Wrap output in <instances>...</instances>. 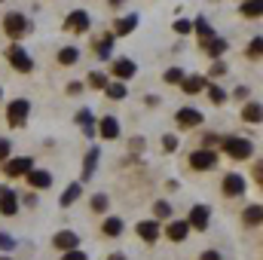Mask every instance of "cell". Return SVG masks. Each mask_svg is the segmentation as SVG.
<instances>
[{"instance_id":"obj_25","label":"cell","mask_w":263,"mask_h":260,"mask_svg":"<svg viewBox=\"0 0 263 260\" xmlns=\"http://www.w3.org/2000/svg\"><path fill=\"white\" fill-rule=\"evenodd\" d=\"M193 28H196V34L202 37V40H211V37H214V31H211V25H208V18H202V15H199L196 22H193Z\"/></svg>"},{"instance_id":"obj_29","label":"cell","mask_w":263,"mask_h":260,"mask_svg":"<svg viewBox=\"0 0 263 260\" xmlns=\"http://www.w3.org/2000/svg\"><path fill=\"white\" fill-rule=\"evenodd\" d=\"M77 59H80V49H77V46H65V49L59 52V62H62V65H73Z\"/></svg>"},{"instance_id":"obj_36","label":"cell","mask_w":263,"mask_h":260,"mask_svg":"<svg viewBox=\"0 0 263 260\" xmlns=\"http://www.w3.org/2000/svg\"><path fill=\"white\" fill-rule=\"evenodd\" d=\"M89 86H92V89H104V86H107V77H104V73H92V77H89Z\"/></svg>"},{"instance_id":"obj_10","label":"cell","mask_w":263,"mask_h":260,"mask_svg":"<svg viewBox=\"0 0 263 260\" xmlns=\"http://www.w3.org/2000/svg\"><path fill=\"white\" fill-rule=\"evenodd\" d=\"M208 217H211V208H208V205H196V208L190 211V220H187V227L205 230V227H208Z\"/></svg>"},{"instance_id":"obj_24","label":"cell","mask_w":263,"mask_h":260,"mask_svg":"<svg viewBox=\"0 0 263 260\" xmlns=\"http://www.w3.org/2000/svg\"><path fill=\"white\" fill-rule=\"evenodd\" d=\"M135 28H138V15H126V18L117 22V31L114 34H132Z\"/></svg>"},{"instance_id":"obj_1","label":"cell","mask_w":263,"mask_h":260,"mask_svg":"<svg viewBox=\"0 0 263 260\" xmlns=\"http://www.w3.org/2000/svg\"><path fill=\"white\" fill-rule=\"evenodd\" d=\"M223 150H227L233 159H251V153H254L251 141H245V138H236V135H227V138H223Z\"/></svg>"},{"instance_id":"obj_46","label":"cell","mask_w":263,"mask_h":260,"mask_svg":"<svg viewBox=\"0 0 263 260\" xmlns=\"http://www.w3.org/2000/svg\"><path fill=\"white\" fill-rule=\"evenodd\" d=\"M107 3H110V6H123L126 0H107Z\"/></svg>"},{"instance_id":"obj_34","label":"cell","mask_w":263,"mask_h":260,"mask_svg":"<svg viewBox=\"0 0 263 260\" xmlns=\"http://www.w3.org/2000/svg\"><path fill=\"white\" fill-rule=\"evenodd\" d=\"M184 80V70L181 67H168L165 70V83H181Z\"/></svg>"},{"instance_id":"obj_38","label":"cell","mask_w":263,"mask_h":260,"mask_svg":"<svg viewBox=\"0 0 263 260\" xmlns=\"http://www.w3.org/2000/svg\"><path fill=\"white\" fill-rule=\"evenodd\" d=\"M0 248H3V251H12V248H15V239L6 236V233H0Z\"/></svg>"},{"instance_id":"obj_18","label":"cell","mask_w":263,"mask_h":260,"mask_svg":"<svg viewBox=\"0 0 263 260\" xmlns=\"http://www.w3.org/2000/svg\"><path fill=\"white\" fill-rule=\"evenodd\" d=\"M98 132H101V138L114 141V138H120V123H117L114 117H104V120H101V126H98Z\"/></svg>"},{"instance_id":"obj_3","label":"cell","mask_w":263,"mask_h":260,"mask_svg":"<svg viewBox=\"0 0 263 260\" xmlns=\"http://www.w3.org/2000/svg\"><path fill=\"white\" fill-rule=\"evenodd\" d=\"M6 59H9V65L15 67V70H22V73H31V70H34V59H31L22 46H9V49H6Z\"/></svg>"},{"instance_id":"obj_49","label":"cell","mask_w":263,"mask_h":260,"mask_svg":"<svg viewBox=\"0 0 263 260\" xmlns=\"http://www.w3.org/2000/svg\"><path fill=\"white\" fill-rule=\"evenodd\" d=\"M0 98H3V92H0Z\"/></svg>"},{"instance_id":"obj_40","label":"cell","mask_w":263,"mask_h":260,"mask_svg":"<svg viewBox=\"0 0 263 260\" xmlns=\"http://www.w3.org/2000/svg\"><path fill=\"white\" fill-rule=\"evenodd\" d=\"M162 147H165L168 153H172V150H178V138H175V135H165V138H162Z\"/></svg>"},{"instance_id":"obj_26","label":"cell","mask_w":263,"mask_h":260,"mask_svg":"<svg viewBox=\"0 0 263 260\" xmlns=\"http://www.w3.org/2000/svg\"><path fill=\"white\" fill-rule=\"evenodd\" d=\"M242 117H245V123H260V104H257V101H251V104H245V110H242Z\"/></svg>"},{"instance_id":"obj_30","label":"cell","mask_w":263,"mask_h":260,"mask_svg":"<svg viewBox=\"0 0 263 260\" xmlns=\"http://www.w3.org/2000/svg\"><path fill=\"white\" fill-rule=\"evenodd\" d=\"M242 12H245V15H254V18H257V15L263 12V3H260V0H245V3H242Z\"/></svg>"},{"instance_id":"obj_14","label":"cell","mask_w":263,"mask_h":260,"mask_svg":"<svg viewBox=\"0 0 263 260\" xmlns=\"http://www.w3.org/2000/svg\"><path fill=\"white\" fill-rule=\"evenodd\" d=\"M178 123H181V126H187V129H193V126L205 123V120H202V114L193 110V107H181V110H178Z\"/></svg>"},{"instance_id":"obj_48","label":"cell","mask_w":263,"mask_h":260,"mask_svg":"<svg viewBox=\"0 0 263 260\" xmlns=\"http://www.w3.org/2000/svg\"><path fill=\"white\" fill-rule=\"evenodd\" d=\"M0 260H9V257H0Z\"/></svg>"},{"instance_id":"obj_8","label":"cell","mask_w":263,"mask_h":260,"mask_svg":"<svg viewBox=\"0 0 263 260\" xmlns=\"http://www.w3.org/2000/svg\"><path fill=\"white\" fill-rule=\"evenodd\" d=\"M242 193H245V178L236 175V172H230L223 178V196H242Z\"/></svg>"},{"instance_id":"obj_50","label":"cell","mask_w":263,"mask_h":260,"mask_svg":"<svg viewBox=\"0 0 263 260\" xmlns=\"http://www.w3.org/2000/svg\"><path fill=\"white\" fill-rule=\"evenodd\" d=\"M0 193H3V190H0Z\"/></svg>"},{"instance_id":"obj_9","label":"cell","mask_w":263,"mask_h":260,"mask_svg":"<svg viewBox=\"0 0 263 260\" xmlns=\"http://www.w3.org/2000/svg\"><path fill=\"white\" fill-rule=\"evenodd\" d=\"M65 28H67V31H89V12H83V9H73V12L67 15Z\"/></svg>"},{"instance_id":"obj_43","label":"cell","mask_w":263,"mask_h":260,"mask_svg":"<svg viewBox=\"0 0 263 260\" xmlns=\"http://www.w3.org/2000/svg\"><path fill=\"white\" fill-rule=\"evenodd\" d=\"M65 260H86V254L80 248H73V251H65Z\"/></svg>"},{"instance_id":"obj_2","label":"cell","mask_w":263,"mask_h":260,"mask_svg":"<svg viewBox=\"0 0 263 260\" xmlns=\"http://www.w3.org/2000/svg\"><path fill=\"white\" fill-rule=\"evenodd\" d=\"M3 31H6L9 37H25V34L31 31V25H28V18H25L22 12H9V15L3 18Z\"/></svg>"},{"instance_id":"obj_19","label":"cell","mask_w":263,"mask_h":260,"mask_svg":"<svg viewBox=\"0 0 263 260\" xmlns=\"http://www.w3.org/2000/svg\"><path fill=\"white\" fill-rule=\"evenodd\" d=\"M0 211L3 214H15L18 211V202H15V193L12 190H3L0 193Z\"/></svg>"},{"instance_id":"obj_35","label":"cell","mask_w":263,"mask_h":260,"mask_svg":"<svg viewBox=\"0 0 263 260\" xmlns=\"http://www.w3.org/2000/svg\"><path fill=\"white\" fill-rule=\"evenodd\" d=\"M260 49H263V40L260 37H254V40L248 43V55H251V59H260Z\"/></svg>"},{"instance_id":"obj_22","label":"cell","mask_w":263,"mask_h":260,"mask_svg":"<svg viewBox=\"0 0 263 260\" xmlns=\"http://www.w3.org/2000/svg\"><path fill=\"white\" fill-rule=\"evenodd\" d=\"M80 196H83V184L77 181V184H70V187L65 190V196H62V205H73Z\"/></svg>"},{"instance_id":"obj_16","label":"cell","mask_w":263,"mask_h":260,"mask_svg":"<svg viewBox=\"0 0 263 260\" xmlns=\"http://www.w3.org/2000/svg\"><path fill=\"white\" fill-rule=\"evenodd\" d=\"M98 156H101V150H98V147H92V150L86 153V159H83V181H89V178L95 175V165H98Z\"/></svg>"},{"instance_id":"obj_12","label":"cell","mask_w":263,"mask_h":260,"mask_svg":"<svg viewBox=\"0 0 263 260\" xmlns=\"http://www.w3.org/2000/svg\"><path fill=\"white\" fill-rule=\"evenodd\" d=\"M138 236L153 245V242L159 239V224H156V220H141V224H138Z\"/></svg>"},{"instance_id":"obj_5","label":"cell","mask_w":263,"mask_h":260,"mask_svg":"<svg viewBox=\"0 0 263 260\" xmlns=\"http://www.w3.org/2000/svg\"><path fill=\"white\" fill-rule=\"evenodd\" d=\"M34 169V159L31 156H22V159H3V172L9 178H18V175H28Z\"/></svg>"},{"instance_id":"obj_44","label":"cell","mask_w":263,"mask_h":260,"mask_svg":"<svg viewBox=\"0 0 263 260\" xmlns=\"http://www.w3.org/2000/svg\"><path fill=\"white\" fill-rule=\"evenodd\" d=\"M67 92H70V95H80V92H83V83H70Z\"/></svg>"},{"instance_id":"obj_13","label":"cell","mask_w":263,"mask_h":260,"mask_svg":"<svg viewBox=\"0 0 263 260\" xmlns=\"http://www.w3.org/2000/svg\"><path fill=\"white\" fill-rule=\"evenodd\" d=\"M135 70H138V65H135L132 59H117V62H114V77H120V80H132Z\"/></svg>"},{"instance_id":"obj_15","label":"cell","mask_w":263,"mask_h":260,"mask_svg":"<svg viewBox=\"0 0 263 260\" xmlns=\"http://www.w3.org/2000/svg\"><path fill=\"white\" fill-rule=\"evenodd\" d=\"M202 49L211 55V59H220L227 52V40L223 37H211V40H202Z\"/></svg>"},{"instance_id":"obj_42","label":"cell","mask_w":263,"mask_h":260,"mask_svg":"<svg viewBox=\"0 0 263 260\" xmlns=\"http://www.w3.org/2000/svg\"><path fill=\"white\" fill-rule=\"evenodd\" d=\"M9 147H12V144H9L6 138H0V159H9Z\"/></svg>"},{"instance_id":"obj_4","label":"cell","mask_w":263,"mask_h":260,"mask_svg":"<svg viewBox=\"0 0 263 260\" xmlns=\"http://www.w3.org/2000/svg\"><path fill=\"white\" fill-rule=\"evenodd\" d=\"M28 114H31V101H28V98H15V101L6 107V117H9L12 126H25Z\"/></svg>"},{"instance_id":"obj_47","label":"cell","mask_w":263,"mask_h":260,"mask_svg":"<svg viewBox=\"0 0 263 260\" xmlns=\"http://www.w3.org/2000/svg\"><path fill=\"white\" fill-rule=\"evenodd\" d=\"M110 260H129L126 254H110Z\"/></svg>"},{"instance_id":"obj_23","label":"cell","mask_w":263,"mask_h":260,"mask_svg":"<svg viewBox=\"0 0 263 260\" xmlns=\"http://www.w3.org/2000/svg\"><path fill=\"white\" fill-rule=\"evenodd\" d=\"M120 233H123V220H120V217H107V220H104V236L117 239Z\"/></svg>"},{"instance_id":"obj_20","label":"cell","mask_w":263,"mask_h":260,"mask_svg":"<svg viewBox=\"0 0 263 260\" xmlns=\"http://www.w3.org/2000/svg\"><path fill=\"white\" fill-rule=\"evenodd\" d=\"M110 49H114V34H104V37L95 40V52H98V59H110Z\"/></svg>"},{"instance_id":"obj_17","label":"cell","mask_w":263,"mask_h":260,"mask_svg":"<svg viewBox=\"0 0 263 260\" xmlns=\"http://www.w3.org/2000/svg\"><path fill=\"white\" fill-rule=\"evenodd\" d=\"M187 233H190L187 220H172V224H168V239H172V242H184Z\"/></svg>"},{"instance_id":"obj_41","label":"cell","mask_w":263,"mask_h":260,"mask_svg":"<svg viewBox=\"0 0 263 260\" xmlns=\"http://www.w3.org/2000/svg\"><path fill=\"white\" fill-rule=\"evenodd\" d=\"M223 73H227V65L223 62H214L211 65V77H223Z\"/></svg>"},{"instance_id":"obj_33","label":"cell","mask_w":263,"mask_h":260,"mask_svg":"<svg viewBox=\"0 0 263 260\" xmlns=\"http://www.w3.org/2000/svg\"><path fill=\"white\" fill-rule=\"evenodd\" d=\"M107 205H110V199H107L104 193L92 196V211H107Z\"/></svg>"},{"instance_id":"obj_11","label":"cell","mask_w":263,"mask_h":260,"mask_svg":"<svg viewBox=\"0 0 263 260\" xmlns=\"http://www.w3.org/2000/svg\"><path fill=\"white\" fill-rule=\"evenodd\" d=\"M28 184H31L34 190H46V187L52 184V175L43 172V169H31V172H28Z\"/></svg>"},{"instance_id":"obj_28","label":"cell","mask_w":263,"mask_h":260,"mask_svg":"<svg viewBox=\"0 0 263 260\" xmlns=\"http://www.w3.org/2000/svg\"><path fill=\"white\" fill-rule=\"evenodd\" d=\"M104 92H107L114 101H123V98H126V86H123V83H107Z\"/></svg>"},{"instance_id":"obj_31","label":"cell","mask_w":263,"mask_h":260,"mask_svg":"<svg viewBox=\"0 0 263 260\" xmlns=\"http://www.w3.org/2000/svg\"><path fill=\"white\" fill-rule=\"evenodd\" d=\"M77 123H80V126H83V132H86V135H92V114H89V110H86V107H83V110H80V114H77Z\"/></svg>"},{"instance_id":"obj_45","label":"cell","mask_w":263,"mask_h":260,"mask_svg":"<svg viewBox=\"0 0 263 260\" xmlns=\"http://www.w3.org/2000/svg\"><path fill=\"white\" fill-rule=\"evenodd\" d=\"M199 260H220V254H217V251H202Z\"/></svg>"},{"instance_id":"obj_37","label":"cell","mask_w":263,"mask_h":260,"mask_svg":"<svg viewBox=\"0 0 263 260\" xmlns=\"http://www.w3.org/2000/svg\"><path fill=\"white\" fill-rule=\"evenodd\" d=\"M208 95H211V101H214V104H223V101H227V92H223V89H217V86H211V89H208Z\"/></svg>"},{"instance_id":"obj_7","label":"cell","mask_w":263,"mask_h":260,"mask_svg":"<svg viewBox=\"0 0 263 260\" xmlns=\"http://www.w3.org/2000/svg\"><path fill=\"white\" fill-rule=\"evenodd\" d=\"M52 245H55L59 251H73V248H80V236L70 233V230H62V233H55Z\"/></svg>"},{"instance_id":"obj_39","label":"cell","mask_w":263,"mask_h":260,"mask_svg":"<svg viewBox=\"0 0 263 260\" xmlns=\"http://www.w3.org/2000/svg\"><path fill=\"white\" fill-rule=\"evenodd\" d=\"M190 28H193V22H187V18H178V22H175V31H178V34H187Z\"/></svg>"},{"instance_id":"obj_27","label":"cell","mask_w":263,"mask_h":260,"mask_svg":"<svg viewBox=\"0 0 263 260\" xmlns=\"http://www.w3.org/2000/svg\"><path fill=\"white\" fill-rule=\"evenodd\" d=\"M260 217H263V208H260V205L245 208V224H248V227H257V224H260Z\"/></svg>"},{"instance_id":"obj_6","label":"cell","mask_w":263,"mask_h":260,"mask_svg":"<svg viewBox=\"0 0 263 260\" xmlns=\"http://www.w3.org/2000/svg\"><path fill=\"white\" fill-rule=\"evenodd\" d=\"M214 162H217V156H214V150H196L193 156H190V165L196 169V172H205V169H214Z\"/></svg>"},{"instance_id":"obj_21","label":"cell","mask_w":263,"mask_h":260,"mask_svg":"<svg viewBox=\"0 0 263 260\" xmlns=\"http://www.w3.org/2000/svg\"><path fill=\"white\" fill-rule=\"evenodd\" d=\"M181 86H184V92H187V95H196V92L205 89V80H202L199 73H193V77H184V80H181Z\"/></svg>"},{"instance_id":"obj_32","label":"cell","mask_w":263,"mask_h":260,"mask_svg":"<svg viewBox=\"0 0 263 260\" xmlns=\"http://www.w3.org/2000/svg\"><path fill=\"white\" fill-rule=\"evenodd\" d=\"M153 214H156V217H162V220H165V217H172V205H168V202H165V199H159V202H156V205H153Z\"/></svg>"}]
</instances>
